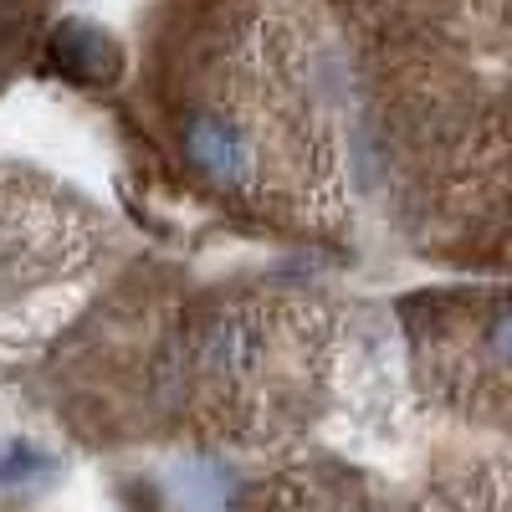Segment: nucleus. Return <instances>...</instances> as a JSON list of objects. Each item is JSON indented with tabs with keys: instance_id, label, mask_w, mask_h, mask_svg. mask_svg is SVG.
<instances>
[{
	"instance_id": "nucleus-2",
	"label": "nucleus",
	"mask_w": 512,
	"mask_h": 512,
	"mask_svg": "<svg viewBox=\"0 0 512 512\" xmlns=\"http://www.w3.org/2000/svg\"><path fill=\"white\" fill-rule=\"evenodd\" d=\"M185 154L200 164L205 180H216V185H226V190L246 185V175H251L246 139L236 134V123H226V118H210V113L190 118V123H185Z\"/></svg>"
},
{
	"instance_id": "nucleus-1",
	"label": "nucleus",
	"mask_w": 512,
	"mask_h": 512,
	"mask_svg": "<svg viewBox=\"0 0 512 512\" xmlns=\"http://www.w3.org/2000/svg\"><path fill=\"white\" fill-rule=\"evenodd\" d=\"M47 57L67 82H77V88H103V82H113L123 72L118 41L98 21H62L47 41Z\"/></svg>"
},
{
	"instance_id": "nucleus-3",
	"label": "nucleus",
	"mask_w": 512,
	"mask_h": 512,
	"mask_svg": "<svg viewBox=\"0 0 512 512\" xmlns=\"http://www.w3.org/2000/svg\"><path fill=\"white\" fill-rule=\"evenodd\" d=\"M47 472H57L52 451H41L31 441H6V446H0V487H21V482L47 477Z\"/></svg>"
}]
</instances>
